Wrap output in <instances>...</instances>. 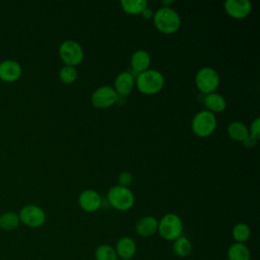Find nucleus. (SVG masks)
Returning a JSON list of instances; mask_svg holds the SVG:
<instances>
[{"mask_svg": "<svg viewBox=\"0 0 260 260\" xmlns=\"http://www.w3.org/2000/svg\"><path fill=\"white\" fill-rule=\"evenodd\" d=\"M154 26L162 34H174L181 25V17L179 13L171 6L159 7L152 16Z\"/></svg>", "mask_w": 260, "mask_h": 260, "instance_id": "obj_1", "label": "nucleus"}, {"mask_svg": "<svg viewBox=\"0 0 260 260\" xmlns=\"http://www.w3.org/2000/svg\"><path fill=\"white\" fill-rule=\"evenodd\" d=\"M165 78L162 74L155 69H147L139 73L135 78V84L138 90L144 94H154L164 87Z\"/></svg>", "mask_w": 260, "mask_h": 260, "instance_id": "obj_2", "label": "nucleus"}, {"mask_svg": "<svg viewBox=\"0 0 260 260\" xmlns=\"http://www.w3.org/2000/svg\"><path fill=\"white\" fill-rule=\"evenodd\" d=\"M157 232L166 241H175L183 234V222L176 213H167L158 221Z\"/></svg>", "mask_w": 260, "mask_h": 260, "instance_id": "obj_3", "label": "nucleus"}, {"mask_svg": "<svg viewBox=\"0 0 260 260\" xmlns=\"http://www.w3.org/2000/svg\"><path fill=\"white\" fill-rule=\"evenodd\" d=\"M108 201L115 209L126 211L134 205L135 197L128 187L116 185L110 188L108 192Z\"/></svg>", "mask_w": 260, "mask_h": 260, "instance_id": "obj_4", "label": "nucleus"}, {"mask_svg": "<svg viewBox=\"0 0 260 260\" xmlns=\"http://www.w3.org/2000/svg\"><path fill=\"white\" fill-rule=\"evenodd\" d=\"M216 124L215 115L207 110H202L195 114L191 122L193 132L199 137L211 135L216 128Z\"/></svg>", "mask_w": 260, "mask_h": 260, "instance_id": "obj_5", "label": "nucleus"}, {"mask_svg": "<svg viewBox=\"0 0 260 260\" xmlns=\"http://www.w3.org/2000/svg\"><path fill=\"white\" fill-rule=\"evenodd\" d=\"M219 75L215 69L211 67H202L195 75V84L200 92L208 94L215 92L219 85Z\"/></svg>", "mask_w": 260, "mask_h": 260, "instance_id": "obj_6", "label": "nucleus"}, {"mask_svg": "<svg viewBox=\"0 0 260 260\" xmlns=\"http://www.w3.org/2000/svg\"><path fill=\"white\" fill-rule=\"evenodd\" d=\"M59 55L65 65L75 66L79 64L84 57L81 45L73 40L64 41L59 47Z\"/></svg>", "mask_w": 260, "mask_h": 260, "instance_id": "obj_7", "label": "nucleus"}, {"mask_svg": "<svg viewBox=\"0 0 260 260\" xmlns=\"http://www.w3.org/2000/svg\"><path fill=\"white\" fill-rule=\"evenodd\" d=\"M19 220L28 228H40L46 221L44 209L35 204L24 205L18 212Z\"/></svg>", "mask_w": 260, "mask_h": 260, "instance_id": "obj_8", "label": "nucleus"}, {"mask_svg": "<svg viewBox=\"0 0 260 260\" xmlns=\"http://www.w3.org/2000/svg\"><path fill=\"white\" fill-rule=\"evenodd\" d=\"M117 92L114 87L110 85H104L96 88L91 94V104L99 109H105L116 104Z\"/></svg>", "mask_w": 260, "mask_h": 260, "instance_id": "obj_9", "label": "nucleus"}, {"mask_svg": "<svg viewBox=\"0 0 260 260\" xmlns=\"http://www.w3.org/2000/svg\"><path fill=\"white\" fill-rule=\"evenodd\" d=\"M223 7L225 12L236 19L247 17L252 10V4L249 0H226L223 3Z\"/></svg>", "mask_w": 260, "mask_h": 260, "instance_id": "obj_10", "label": "nucleus"}, {"mask_svg": "<svg viewBox=\"0 0 260 260\" xmlns=\"http://www.w3.org/2000/svg\"><path fill=\"white\" fill-rule=\"evenodd\" d=\"M22 73L21 65L11 59L4 60L0 62V79L6 82L16 81Z\"/></svg>", "mask_w": 260, "mask_h": 260, "instance_id": "obj_11", "label": "nucleus"}, {"mask_svg": "<svg viewBox=\"0 0 260 260\" xmlns=\"http://www.w3.org/2000/svg\"><path fill=\"white\" fill-rule=\"evenodd\" d=\"M78 204L84 211L93 212L101 207L102 198L96 191L87 189L80 193L78 197Z\"/></svg>", "mask_w": 260, "mask_h": 260, "instance_id": "obj_12", "label": "nucleus"}, {"mask_svg": "<svg viewBox=\"0 0 260 260\" xmlns=\"http://www.w3.org/2000/svg\"><path fill=\"white\" fill-rule=\"evenodd\" d=\"M150 56L145 50H137L135 51L130 59V65H131V73L132 75H138L139 73L146 71L149 68L150 65Z\"/></svg>", "mask_w": 260, "mask_h": 260, "instance_id": "obj_13", "label": "nucleus"}, {"mask_svg": "<svg viewBox=\"0 0 260 260\" xmlns=\"http://www.w3.org/2000/svg\"><path fill=\"white\" fill-rule=\"evenodd\" d=\"M137 246L135 241L130 237L120 238L115 247V251L118 257L122 260H130L136 254Z\"/></svg>", "mask_w": 260, "mask_h": 260, "instance_id": "obj_14", "label": "nucleus"}, {"mask_svg": "<svg viewBox=\"0 0 260 260\" xmlns=\"http://www.w3.org/2000/svg\"><path fill=\"white\" fill-rule=\"evenodd\" d=\"M158 221L152 215H146L141 217L135 224V232L142 238H148L153 236L157 232Z\"/></svg>", "mask_w": 260, "mask_h": 260, "instance_id": "obj_15", "label": "nucleus"}, {"mask_svg": "<svg viewBox=\"0 0 260 260\" xmlns=\"http://www.w3.org/2000/svg\"><path fill=\"white\" fill-rule=\"evenodd\" d=\"M135 84V77L130 71H123L119 73L115 79V91L120 95H127L133 89Z\"/></svg>", "mask_w": 260, "mask_h": 260, "instance_id": "obj_16", "label": "nucleus"}, {"mask_svg": "<svg viewBox=\"0 0 260 260\" xmlns=\"http://www.w3.org/2000/svg\"><path fill=\"white\" fill-rule=\"evenodd\" d=\"M204 106L206 107V110L211 113H220L226 108V101L225 99L217 93V92H211L208 94H205L203 98Z\"/></svg>", "mask_w": 260, "mask_h": 260, "instance_id": "obj_17", "label": "nucleus"}, {"mask_svg": "<svg viewBox=\"0 0 260 260\" xmlns=\"http://www.w3.org/2000/svg\"><path fill=\"white\" fill-rule=\"evenodd\" d=\"M228 134L233 140L244 142L249 136V130L241 121H233L228 126Z\"/></svg>", "mask_w": 260, "mask_h": 260, "instance_id": "obj_18", "label": "nucleus"}, {"mask_svg": "<svg viewBox=\"0 0 260 260\" xmlns=\"http://www.w3.org/2000/svg\"><path fill=\"white\" fill-rule=\"evenodd\" d=\"M229 260H250L251 253L246 244L234 243L228 249Z\"/></svg>", "mask_w": 260, "mask_h": 260, "instance_id": "obj_19", "label": "nucleus"}, {"mask_svg": "<svg viewBox=\"0 0 260 260\" xmlns=\"http://www.w3.org/2000/svg\"><path fill=\"white\" fill-rule=\"evenodd\" d=\"M192 251V244L190 240L184 236L179 237L173 241V252L180 258H185L190 255Z\"/></svg>", "mask_w": 260, "mask_h": 260, "instance_id": "obj_20", "label": "nucleus"}, {"mask_svg": "<svg viewBox=\"0 0 260 260\" xmlns=\"http://www.w3.org/2000/svg\"><path fill=\"white\" fill-rule=\"evenodd\" d=\"M232 236L235 240V243L245 244L251 237V229L247 223L239 222L234 225L232 230Z\"/></svg>", "mask_w": 260, "mask_h": 260, "instance_id": "obj_21", "label": "nucleus"}, {"mask_svg": "<svg viewBox=\"0 0 260 260\" xmlns=\"http://www.w3.org/2000/svg\"><path fill=\"white\" fill-rule=\"evenodd\" d=\"M123 10L128 14H139L148 5L146 0H122L120 2Z\"/></svg>", "mask_w": 260, "mask_h": 260, "instance_id": "obj_22", "label": "nucleus"}, {"mask_svg": "<svg viewBox=\"0 0 260 260\" xmlns=\"http://www.w3.org/2000/svg\"><path fill=\"white\" fill-rule=\"evenodd\" d=\"M18 213L14 211H6L0 215V228L4 231H12L19 224Z\"/></svg>", "mask_w": 260, "mask_h": 260, "instance_id": "obj_23", "label": "nucleus"}, {"mask_svg": "<svg viewBox=\"0 0 260 260\" xmlns=\"http://www.w3.org/2000/svg\"><path fill=\"white\" fill-rule=\"evenodd\" d=\"M95 260H118L115 248L109 244H102L94 250Z\"/></svg>", "mask_w": 260, "mask_h": 260, "instance_id": "obj_24", "label": "nucleus"}, {"mask_svg": "<svg viewBox=\"0 0 260 260\" xmlns=\"http://www.w3.org/2000/svg\"><path fill=\"white\" fill-rule=\"evenodd\" d=\"M59 78L63 83H73L77 78V70L73 66L64 65L59 71Z\"/></svg>", "mask_w": 260, "mask_h": 260, "instance_id": "obj_25", "label": "nucleus"}, {"mask_svg": "<svg viewBox=\"0 0 260 260\" xmlns=\"http://www.w3.org/2000/svg\"><path fill=\"white\" fill-rule=\"evenodd\" d=\"M248 130H249L250 136L259 140V138H260V119L256 118L255 120H253V122L250 126V129H248Z\"/></svg>", "mask_w": 260, "mask_h": 260, "instance_id": "obj_26", "label": "nucleus"}, {"mask_svg": "<svg viewBox=\"0 0 260 260\" xmlns=\"http://www.w3.org/2000/svg\"><path fill=\"white\" fill-rule=\"evenodd\" d=\"M118 183L120 186L128 187L132 183V175L129 172H122L118 177Z\"/></svg>", "mask_w": 260, "mask_h": 260, "instance_id": "obj_27", "label": "nucleus"}, {"mask_svg": "<svg viewBox=\"0 0 260 260\" xmlns=\"http://www.w3.org/2000/svg\"><path fill=\"white\" fill-rule=\"evenodd\" d=\"M257 142H258V140H257V139H255L254 137H252V136H250V135H249L243 143H244V145H245L246 147L251 148V147H254V146L257 144Z\"/></svg>", "mask_w": 260, "mask_h": 260, "instance_id": "obj_28", "label": "nucleus"}, {"mask_svg": "<svg viewBox=\"0 0 260 260\" xmlns=\"http://www.w3.org/2000/svg\"><path fill=\"white\" fill-rule=\"evenodd\" d=\"M153 10L151 9V8H149L148 6L140 13L141 15H142V17L143 18H146V19H149V18H152V16H153Z\"/></svg>", "mask_w": 260, "mask_h": 260, "instance_id": "obj_29", "label": "nucleus"}, {"mask_svg": "<svg viewBox=\"0 0 260 260\" xmlns=\"http://www.w3.org/2000/svg\"><path fill=\"white\" fill-rule=\"evenodd\" d=\"M120 260H122V259H120Z\"/></svg>", "mask_w": 260, "mask_h": 260, "instance_id": "obj_30", "label": "nucleus"}]
</instances>
